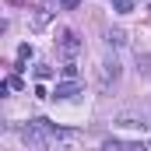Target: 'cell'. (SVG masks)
<instances>
[{"label":"cell","mask_w":151,"mask_h":151,"mask_svg":"<svg viewBox=\"0 0 151 151\" xmlns=\"http://www.w3.org/2000/svg\"><path fill=\"white\" fill-rule=\"evenodd\" d=\"M35 77H39V81H46V77H53V67H49V63H39V67H35Z\"/></svg>","instance_id":"cell-9"},{"label":"cell","mask_w":151,"mask_h":151,"mask_svg":"<svg viewBox=\"0 0 151 151\" xmlns=\"http://www.w3.org/2000/svg\"><path fill=\"white\" fill-rule=\"evenodd\" d=\"M56 4H60L63 11H74V7H77V4H81V0H56Z\"/></svg>","instance_id":"cell-13"},{"label":"cell","mask_w":151,"mask_h":151,"mask_svg":"<svg viewBox=\"0 0 151 151\" xmlns=\"http://www.w3.org/2000/svg\"><path fill=\"white\" fill-rule=\"evenodd\" d=\"M63 77H67V81H74V77H77V67H74V63H70V60L63 63Z\"/></svg>","instance_id":"cell-11"},{"label":"cell","mask_w":151,"mask_h":151,"mask_svg":"<svg viewBox=\"0 0 151 151\" xmlns=\"http://www.w3.org/2000/svg\"><path fill=\"white\" fill-rule=\"evenodd\" d=\"M116 77H119V63H116V60H106V63H102V88H109Z\"/></svg>","instance_id":"cell-4"},{"label":"cell","mask_w":151,"mask_h":151,"mask_svg":"<svg viewBox=\"0 0 151 151\" xmlns=\"http://www.w3.org/2000/svg\"><path fill=\"white\" fill-rule=\"evenodd\" d=\"M25 60H32V46H28V42L18 46V63H25Z\"/></svg>","instance_id":"cell-8"},{"label":"cell","mask_w":151,"mask_h":151,"mask_svg":"<svg viewBox=\"0 0 151 151\" xmlns=\"http://www.w3.org/2000/svg\"><path fill=\"white\" fill-rule=\"evenodd\" d=\"M77 91H81V88H77V81H63V84H56L53 99H60V102H63V99H74Z\"/></svg>","instance_id":"cell-5"},{"label":"cell","mask_w":151,"mask_h":151,"mask_svg":"<svg viewBox=\"0 0 151 151\" xmlns=\"http://www.w3.org/2000/svg\"><path fill=\"white\" fill-rule=\"evenodd\" d=\"M113 11H119V14H130V11H134V0H113Z\"/></svg>","instance_id":"cell-7"},{"label":"cell","mask_w":151,"mask_h":151,"mask_svg":"<svg viewBox=\"0 0 151 151\" xmlns=\"http://www.w3.org/2000/svg\"><path fill=\"white\" fill-rule=\"evenodd\" d=\"M116 127H123V130H151L148 119H141V116H130V113H119L116 116Z\"/></svg>","instance_id":"cell-2"},{"label":"cell","mask_w":151,"mask_h":151,"mask_svg":"<svg viewBox=\"0 0 151 151\" xmlns=\"http://www.w3.org/2000/svg\"><path fill=\"white\" fill-rule=\"evenodd\" d=\"M127 39H123V32H109V46H123Z\"/></svg>","instance_id":"cell-12"},{"label":"cell","mask_w":151,"mask_h":151,"mask_svg":"<svg viewBox=\"0 0 151 151\" xmlns=\"http://www.w3.org/2000/svg\"><path fill=\"white\" fill-rule=\"evenodd\" d=\"M4 88H11V91H21V88H25V77H21V74H11Z\"/></svg>","instance_id":"cell-6"},{"label":"cell","mask_w":151,"mask_h":151,"mask_svg":"<svg viewBox=\"0 0 151 151\" xmlns=\"http://www.w3.org/2000/svg\"><path fill=\"white\" fill-rule=\"evenodd\" d=\"M102 151H151V144H141V141H116V137H109V141H102Z\"/></svg>","instance_id":"cell-1"},{"label":"cell","mask_w":151,"mask_h":151,"mask_svg":"<svg viewBox=\"0 0 151 151\" xmlns=\"http://www.w3.org/2000/svg\"><path fill=\"white\" fill-rule=\"evenodd\" d=\"M32 21H35V28H42V25L49 21V11H35V18H32Z\"/></svg>","instance_id":"cell-10"},{"label":"cell","mask_w":151,"mask_h":151,"mask_svg":"<svg viewBox=\"0 0 151 151\" xmlns=\"http://www.w3.org/2000/svg\"><path fill=\"white\" fill-rule=\"evenodd\" d=\"M60 49H63V56H77V49H81V39H77V32H63V39H60Z\"/></svg>","instance_id":"cell-3"}]
</instances>
